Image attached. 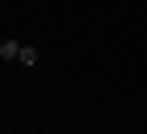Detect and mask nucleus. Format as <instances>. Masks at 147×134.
Masks as SVG:
<instances>
[{
    "mask_svg": "<svg viewBox=\"0 0 147 134\" xmlns=\"http://www.w3.org/2000/svg\"><path fill=\"white\" fill-rule=\"evenodd\" d=\"M0 57H4V61H16V57H21V45H16V41H4V45H0Z\"/></svg>",
    "mask_w": 147,
    "mask_h": 134,
    "instance_id": "f03ea898",
    "label": "nucleus"
},
{
    "mask_svg": "<svg viewBox=\"0 0 147 134\" xmlns=\"http://www.w3.org/2000/svg\"><path fill=\"white\" fill-rule=\"evenodd\" d=\"M37 57H41V53H37L33 45H21V57H16V61H21V65L29 69V65H37Z\"/></svg>",
    "mask_w": 147,
    "mask_h": 134,
    "instance_id": "f257e3e1",
    "label": "nucleus"
}]
</instances>
